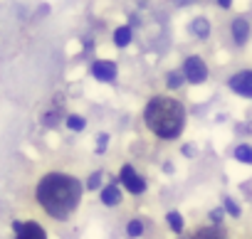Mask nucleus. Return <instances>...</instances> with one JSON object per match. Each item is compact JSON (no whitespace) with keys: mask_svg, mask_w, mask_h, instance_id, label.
I'll use <instances>...</instances> for the list:
<instances>
[{"mask_svg":"<svg viewBox=\"0 0 252 239\" xmlns=\"http://www.w3.org/2000/svg\"><path fill=\"white\" fill-rule=\"evenodd\" d=\"M247 37H250V25H247V20H245V18H235V20H232V40H235V45H245Z\"/></svg>","mask_w":252,"mask_h":239,"instance_id":"nucleus-8","label":"nucleus"},{"mask_svg":"<svg viewBox=\"0 0 252 239\" xmlns=\"http://www.w3.org/2000/svg\"><path fill=\"white\" fill-rule=\"evenodd\" d=\"M193 239H227V234L218 227V224H213V227H205V229H200Z\"/></svg>","mask_w":252,"mask_h":239,"instance_id":"nucleus-11","label":"nucleus"},{"mask_svg":"<svg viewBox=\"0 0 252 239\" xmlns=\"http://www.w3.org/2000/svg\"><path fill=\"white\" fill-rule=\"evenodd\" d=\"M106 141H109V136H106V133H104V136H101V138H99V146H96V151H99V153H101V151H104V148H106Z\"/></svg>","mask_w":252,"mask_h":239,"instance_id":"nucleus-21","label":"nucleus"},{"mask_svg":"<svg viewBox=\"0 0 252 239\" xmlns=\"http://www.w3.org/2000/svg\"><path fill=\"white\" fill-rule=\"evenodd\" d=\"M235 158H237V163L252 165V146H247V143H240V146L235 148Z\"/></svg>","mask_w":252,"mask_h":239,"instance_id":"nucleus-13","label":"nucleus"},{"mask_svg":"<svg viewBox=\"0 0 252 239\" xmlns=\"http://www.w3.org/2000/svg\"><path fill=\"white\" fill-rule=\"evenodd\" d=\"M230 89L245 99H252V69H245V72H237L230 77Z\"/></svg>","mask_w":252,"mask_h":239,"instance_id":"nucleus-5","label":"nucleus"},{"mask_svg":"<svg viewBox=\"0 0 252 239\" xmlns=\"http://www.w3.org/2000/svg\"><path fill=\"white\" fill-rule=\"evenodd\" d=\"M190 32H193V35H198V37L203 40V37H208V35H210V23H208L205 18H195V20L190 23Z\"/></svg>","mask_w":252,"mask_h":239,"instance_id":"nucleus-12","label":"nucleus"},{"mask_svg":"<svg viewBox=\"0 0 252 239\" xmlns=\"http://www.w3.org/2000/svg\"><path fill=\"white\" fill-rule=\"evenodd\" d=\"M92 74L99 79V81H114L116 79V64L111 59H96L92 64Z\"/></svg>","mask_w":252,"mask_h":239,"instance_id":"nucleus-7","label":"nucleus"},{"mask_svg":"<svg viewBox=\"0 0 252 239\" xmlns=\"http://www.w3.org/2000/svg\"><path fill=\"white\" fill-rule=\"evenodd\" d=\"M126 234L129 237H141L144 234V222L141 219H131L129 224H126Z\"/></svg>","mask_w":252,"mask_h":239,"instance_id":"nucleus-16","label":"nucleus"},{"mask_svg":"<svg viewBox=\"0 0 252 239\" xmlns=\"http://www.w3.org/2000/svg\"><path fill=\"white\" fill-rule=\"evenodd\" d=\"M166 222H168L171 232H176V234L183 232V214H181V212H168V214H166Z\"/></svg>","mask_w":252,"mask_h":239,"instance_id":"nucleus-14","label":"nucleus"},{"mask_svg":"<svg viewBox=\"0 0 252 239\" xmlns=\"http://www.w3.org/2000/svg\"><path fill=\"white\" fill-rule=\"evenodd\" d=\"M119 180L124 183V187H126V190L134 192V195H141V192L146 190V180H144V178L134 170V165H124V168H121Z\"/></svg>","mask_w":252,"mask_h":239,"instance_id":"nucleus-4","label":"nucleus"},{"mask_svg":"<svg viewBox=\"0 0 252 239\" xmlns=\"http://www.w3.org/2000/svg\"><path fill=\"white\" fill-rule=\"evenodd\" d=\"M178 5H190V3H195V0H176Z\"/></svg>","mask_w":252,"mask_h":239,"instance_id":"nucleus-23","label":"nucleus"},{"mask_svg":"<svg viewBox=\"0 0 252 239\" xmlns=\"http://www.w3.org/2000/svg\"><path fill=\"white\" fill-rule=\"evenodd\" d=\"M183 72H168V77H166V84H168V89H178V86H183Z\"/></svg>","mask_w":252,"mask_h":239,"instance_id":"nucleus-15","label":"nucleus"},{"mask_svg":"<svg viewBox=\"0 0 252 239\" xmlns=\"http://www.w3.org/2000/svg\"><path fill=\"white\" fill-rule=\"evenodd\" d=\"M35 197L40 202V207L55 217V219H64L69 217L79 200H82V185L77 178L64 175V173H47L35 190Z\"/></svg>","mask_w":252,"mask_h":239,"instance_id":"nucleus-1","label":"nucleus"},{"mask_svg":"<svg viewBox=\"0 0 252 239\" xmlns=\"http://www.w3.org/2000/svg\"><path fill=\"white\" fill-rule=\"evenodd\" d=\"M210 219H213V222L218 224V222L222 219V210H213V212H210Z\"/></svg>","mask_w":252,"mask_h":239,"instance_id":"nucleus-20","label":"nucleus"},{"mask_svg":"<svg viewBox=\"0 0 252 239\" xmlns=\"http://www.w3.org/2000/svg\"><path fill=\"white\" fill-rule=\"evenodd\" d=\"M15 239H47V232L37 222H15Z\"/></svg>","mask_w":252,"mask_h":239,"instance_id":"nucleus-6","label":"nucleus"},{"mask_svg":"<svg viewBox=\"0 0 252 239\" xmlns=\"http://www.w3.org/2000/svg\"><path fill=\"white\" fill-rule=\"evenodd\" d=\"M144 121L158 138H178L186 126V108L171 96H154L146 104Z\"/></svg>","mask_w":252,"mask_h":239,"instance_id":"nucleus-2","label":"nucleus"},{"mask_svg":"<svg viewBox=\"0 0 252 239\" xmlns=\"http://www.w3.org/2000/svg\"><path fill=\"white\" fill-rule=\"evenodd\" d=\"M101 202H104L106 207H114V205L121 202V190H119L116 183H111V185H106V187L101 190Z\"/></svg>","mask_w":252,"mask_h":239,"instance_id":"nucleus-9","label":"nucleus"},{"mask_svg":"<svg viewBox=\"0 0 252 239\" xmlns=\"http://www.w3.org/2000/svg\"><path fill=\"white\" fill-rule=\"evenodd\" d=\"M183 77L190 81V84H203L208 79V67L200 57H188L186 64H183Z\"/></svg>","mask_w":252,"mask_h":239,"instance_id":"nucleus-3","label":"nucleus"},{"mask_svg":"<svg viewBox=\"0 0 252 239\" xmlns=\"http://www.w3.org/2000/svg\"><path fill=\"white\" fill-rule=\"evenodd\" d=\"M218 5H220V8H230L232 0H218Z\"/></svg>","mask_w":252,"mask_h":239,"instance_id":"nucleus-22","label":"nucleus"},{"mask_svg":"<svg viewBox=\"0 0 252 239\" xmlns=\"http://www.w3.org/2000/svg\"><path fill=\"white\" fill-rule=\"evenodd\" d=\"M67 126L72 129V131H84V126H87V121H84V118L82 116H67Z\"/></svg>","mask_w":252,"mask_h":239,"instance_id":"nucleus-17","label":"nucleus"},{"mask_svg":"<svg viewBox=\"0 0 252 239\" xmlns=\"http://www.w3.org/2000/svg\"><path fill=\"white\" fill-rule=\"evenodd\" d=\"M99 183H101V173H94V175L89 178L87 187H89V190H96V187H99Z\"/></svg>","mask_w":252,"mask_h":239,"instance_id":"nucleus-19","label":"nucleus"},{"mask_svg":"<svg viewBox=\"0 0 252 239\" xmlns=\"http://www.w3.org/2000/svg\"><path fill=\"white\" fill-rule=\"evenodd\" d=\"M129 42H131V27L129 25H121V27L114 30V45L116 47H126Z\"/></svg>","mask_w":252,"mask_h":239,"instance_id":"nucleus-10","label":"nucleus"},{"mask_svg":"<svg viewBox=\"0 0 252 239\" xmlns=\"http://www.w3.org/2000/svg\"><path fill=\"white\" fill-rule=\"evenodd\" d=\"M225 212H227L230 217H240V207L235 205V200H230V197H225Z\"/></svg>","mask_w":252,"mask_h":239,"instance_id":"nucleus-18","label":"nucleus"}]
</instances>
